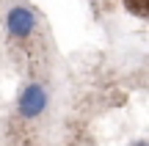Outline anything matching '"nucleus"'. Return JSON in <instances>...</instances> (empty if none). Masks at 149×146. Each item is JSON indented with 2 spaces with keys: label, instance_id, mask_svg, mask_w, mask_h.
<instances>
[{
  "label": "nucleus",
  "instance_id": "3",
  "mask_svg": "<svg viewBox=\"0 0 149 146\" xmlns=\"http://www.w3.org/2000/svg\"><path fill=\"white\" fill-rule=\"evenodd\" d=\"M133 146H149V143H144V141H138V143H133Z\"/></svg>",
  "mask_w": 149,
  "mask_h": 146
},
{
  "label": "nucleus",
  "instance_id": "2",
  "mask_svg": "<svg viewBox=\"0 0 149 146\" xmlns=\"http://www.w3.org/2000/svg\"><path fill=\"white\" fill-rule=\"evenodd\" d=\"M6 28H8V33L14 39L31 36L33 28H36V14H33V8H28V6H14V8H8V14H6Z\"/></svg>",
  "mask_w": 149,
  "mask_h": 146
},
{
  "label": "nucleus",
  "instance_id": "1",
  "mask_svg": "<svg viewBox=\"0 0 149 146\" xmlns=\"http://www.w3.org/2000/svg\"><path fill=\"white\" fill-rule=\"evenodd\" d=\"M17 105H19L22 119H36V116H42L44 108H47V91H44V86H39V83L25 86Z\"/></svg>",
  "mask_w": 149,
  "mask_h": 146
}]
</instances>
